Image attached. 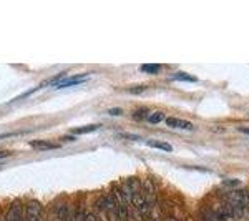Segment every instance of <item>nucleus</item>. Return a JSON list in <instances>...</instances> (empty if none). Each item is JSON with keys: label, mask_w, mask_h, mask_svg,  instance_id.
I'll use <instances>...</instances> for the list:
<instances>
[{"label": "nucleus", "mask_w": 249, "mask_h": 221, "mask_svg": "<svg viewBox=\"0 0 249 221\" xmlns=\"http://www.w3.org/2000/svg\"><path fill=\"white\" fill-rule=\"evenodd\" d=\"M226 198H228V204L232 208V211L236 213V216L248 210V206H249L248 190H232L228 193Z\"/></svg>", "instance_id": "f257e3e1"}, {"label": "nucleus", "mask_w": 249, "mask_h": 221, "mask_svg": "<svg viewBox=\"0 0 249 221\" xmlns=\"http://www.w3.org/2000/svg\"><path fill=\"white\" fill-rule=\"evenodd\" d=\"M5 218L7 221H25V210H23V203L20 200H14L9 204Z\"/></svg>", "instance_id": "f03ea898"}, {"label": "nucleus", "mask_w": 249, "mask_h": 221, "mask_svg": "<svg viewBox=\"0 0 249 221\" xmlns=\"http://www.w3.org/2000/svg\"><path fill=\"white\" fill-rule=\"evenodd\" d=\"M71 216V210L67 203H60L55 208V218L58 221H68V218Z\"/></svg>", "instance_id": "7ed1b4c3"}, {"label": "nucleus", "mask_w": 249, "mask_h": 221, "mask_svg": "<svg viewBox=\"0 0 249 221\" xmlns=\"http://www.w3.org/2000/svg\"><path fill=\"white\" fill-rule=\"evenodd\" d=\"M166 125L171 127V128H183V130H193V123L186 122V120H181V118H166Z\"/></svg>", "instance_id": "20e7f679"}, {"label": "nucleus", "mask_w": 249, "mask_h": 221, "mask_svg": "<svg viewBox=\"0 0 249 221\" xmlns=\"http://www.w3.org/2000/svg\"><path fill=\"white\" fill-rule=\"evenodd\" d=\"M87 78V75H75L71 78H65L63 82L57 83V88H67V87H73V85H78V83H83Z\"/></svg>", "instance_id": "39448f33"}, {"label": "nucleus", "mask_w": 249, "mask_h": 221, "mask_svg": "<svg viewBox=\"0 0 249 221\" xmlns=\"http://www.w3.org/2000/svg\"><path fill=\"white\" fill-rule=\"evenodd\" d=\"M100 128V125H85V127H78V128H71V133L73 135H83V133H93Z\"/></svg>", "instance_id": "423d86ee"}, {"label": "nucleus", "mask_w": 249, "mask_h": 221, "mask_svg": "<svg viewBox=\"0 0 249 221\" xmlns=\"http://www.w3.org/2000/svg\"><path fill=\"white\" fill-rule=\"evenodd\" d=\"M30 145L34 148H37V150H53V148H60L58 145H53L50 142H38V140H35V142H30Z\"/></svg>", "instance_id": "0eeeda50"}, {"label": "nucleus", "mask_w": 249, "mask_h": 221, "mask_svg": "<svg viewBox=\"0 0 249 221\" xmlns=\"http://www.w3.org/2000/svg\"><path fill=\"white\" fill-rule=\"evenodd\" d=\"M150 147H153V148H158V150H163V151H173V147L170 143H166V142H156V140H148L146 142Z\"/></svg>", "instance_id": "6e6552de"}, {"label": "nucleus", "mask_w": 249, "mask_h": 221, "mask_svg": "<svg viewBox=\"0 0 249 221\" xmlns=\"http://www.w3.org/2000/svg\"><path fill=\"white\" fill-rule=\"evenodd\" d=\"M133 120L136 122H143V120H148V116H150V110L148 108H140V110L133 111Z\"/></svg>", "instance_id": "1a4fd4ad"}, {"label": "nucleus", "mask_w": 249, "mask_h": 221, "mask_svg": "<svg viewBox=\"0 0 249 221\" xmlns=\"http://www.w3.org/2000/svg\"><path fill=\"white\" fill-rule=\"evenodd\" d=\"M161 65H156V63H144L142 65V72H146V74H158Z\"/></svg>", "instance_id": "9d476101"}, {"label": "nucleus", "mask_w": 249, "mask_h": 221, "mask_svg": "<svg viewBox=\"0 0 249 221\" xmlns=\"http://www.w3.org/2000/svg\"><path fill=\"white\" fill-rule=\"evenodd\" d=\"M176 80H183V82H191V83H196L198 82V78L193 77V75H188V74H183V72H178V74L175 75Z\"/></svg>", "instance_id": "9b49d317"}, {"label": "nucleus", "mask_w": 249, "mask_h": 221, "mask_svg": "<svg viewBox=\"0 0 249 221\" xmlns=\"http://www.w3.org/2000/svg\"><path fill=\"white\" fill-rule=\"evenodd\" d=\"M161 120H164V115L161 113V111H156V113H151L150 116H148V122L150 123H160Z\"/></svg>", "instance_id": "f8f14e48"}, {"label": "nucleus", "mask_w": 249, "mask_h": 221, "mask_svg": "<svg viewBox=\"0 0 249 221\" xmlns=\"http://www.w3.org/2000/svg\"><path fill=\"white\" fill-rule=\"evenodd\" d=\"M82 221H100L98 213H95V211H85V215H83Z\"/></svg>", "instance_id": "ddd939ff"}, {"label": "nucleus", "mask_w": 249, "mask_h": 221, "mask_svg": "<svg viewBox=\"0 0 249 221\" xmlns=\"http://www.w3.org/2000/svg\"><path fill=\"white\" fill-rule=\"evenodd\" d=\"M146 90V87H133V88H130V92L131 93H135V95H138V93H142V92Z\"/></svg>", "instance_id": "4468645a"}, {"label": "nucleus", "mask_w": 249, "mask_h": 221, "mask_svg": "<svg viewBox=\"0 0 249 221\" xmlns=\"http://www.w3.org/2000/svg\"><path fill=\"white\" fill-rule=\"evenodd\" d=\"M108 113L110 115H122V110H120V108H111V110H108Z\"/></svg>", "instance_id": "2eb2a0df"}, {"label": "nucleus", "mask_w": 249, "mask_h": 221, "mask_svg": "<svg viewBox=\"0 0 249 221\" xmlns=\"http://www.w3.org/2000/svg\"><path fill=\"white\" fill-rule=\"evenodd\" d=\"M12 151H5V150H0V160L2 158H7V156H10Z\"/></svg>", "instance_id": "dca6fc26"}, {"label": "nucleus", "mask_w": 249, "mask_h": 221, "mask_svg": "<svg viewBox=\"0 0 249 221\" xmlns=\"http://www.w3.org/2000/svg\"><path fill=\"white\" fill-rule=\"evenodd\" d=\"M241 131H243V133H248V135H249V128H246V127L241 128Z\"/></svg>", "instance_id": "f3484780"}, {"label": "nucleus", "mask_w": 249, "mask_h": 221, "mask_svg": "<svg viewBox=\"0 0 249 221\" xmlns=\"http://www.w3.org/2000/svg\"><path fill=\"white\" fill-rule=\"evenodd\" d=\"M0 221H7V218H5V213H2V215H0Z\"/></svg>", "instance_id": "a211bd4d"}, {"label": "nucleus", "mask_w": 249, "mask_h": 221, "mask_svg": "<svg viewBox=\"0 0 249 221\" xmlns=\"http://www.w3.org/2000/svg\"><path fill=\"white\" fill-rule=\"evenodd\" d=\"M164 221H178V220H176V218H166Z\"/></svg>", "instance_id": "6ab92c4d"}, {"label": "nucleus", "mask_w": 249, "mask_h": 221, "mask_svg": "<svg viewBox=\"0 0 249 221\" xmlns=\"http://www.w3.org/2000/svg\"><path fill=\"white\" fill-rule=\"evenodd\" d=\"M248 193H249V191H248Z\"/></svg>", "instance_id": "aec40b11"}]
</instances>
